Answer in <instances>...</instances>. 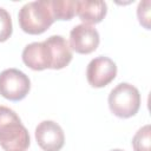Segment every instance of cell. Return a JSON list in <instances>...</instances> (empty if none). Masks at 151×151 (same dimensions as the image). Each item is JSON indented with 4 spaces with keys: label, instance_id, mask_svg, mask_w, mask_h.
Returning <instances> with one entry per match:
<instances>
[{
    "label": "cell",
    "instance_id": "cell-1",
    "mask_svg": "<svg viewBox=\"0 0 151 151\" xmlns=\"http://www.w3.org/2000/svg\"><path fill=\"white\" fill-rule=\"evenodd\" d=\"M31 144L27 129L9 107L0 105V146L5 151H26Z\"/></svg>",
    "mask_w": 151,
    "mask_h": 151
},
{
    "label": "cell",
    "instance_id": "cell-2",
    "mask_svg": "<svg viewBox=\"0 0 151 151\" xmlns=\"http://www.w3.org/2000/svg\"><path fill=\"white\" fill-rule=\"evenodd\" d=\"M51 0H39L25 4L18 14L20 28L28 34H41L54 22Z\"/></svg>",
    "mask_w": 151,
    "mask_h": 151
},
{
    "label": "cell",
    "instance_id": "cell-3",
    "mask_svg": "<svg viewBox=\"0 0 151 151\" xmlns=\"http://www.w3.org/2000/svg\"><path fill=\"white\" fill-rule=\"evenodd\" d=\"M110 111L119 118L133 117L140 107V93L138 88L129 83H120L109 94Z\"/></svg>",
    "mask_w": 151,
    "mask_h": 151
},
{
    "label": "cell",
    "instance_id": "cell-4",
    "mask_svg": "<svg viewBox=\"0 0 151 151\" xmlns=\"http://www.w3.org/2000/svg\"><path fill=\"white\" fill-rule=\"evenodd\" d=\"M29 78L18 68H7L0 73V94L12 101L22 100L29 92Z\"/></svg>",
    "mask_w": 151,
    "mask_h": 151
},
{
    "label": "cell",
    "instance_id": "cell-5",
    "mask_svg": "<svg viewBox=\"0 0 151 151\" xmlns=\"http://www.w3.org/2000/svg\"><path fill=\"white\" fill-rule=\"evenodd\" d=\"M117 76L116 63L107 57H97L92 59L86 68V78L92 87H104L109 85Z\"/></svg>",
    "mask_w": 151,
    "mask_h": 151
},
{
    "label": "cell",
    "instance_id": "cell-6",
    "mask_svg": "<svg viewBox=\"0 0 151 151\" xmlns=\"http://www.w3.org/2000/svg\"><path fill=\"white\" fill-rule=\"evenodd\" d=\"M35 140L44 151H60L65 143V134L60 125L53 120H42L35 127Z\"/></svg>",
    "mask_w": 151,
    "mask_h": 151
},
{
    "label": "cell",
    "instance_id": "cell-7",
    "mask_svg": "<svg viewBox=\"0 0 151 151\" xmlns=\"http://www.w3.org/2000/svg\"><path fill=\"white\" fill-rule=\"evenodd\" d=\"M100 38L98 31L86 24L74 26L70 32V47L79 54H88L97 50Z\"/></svg>",
    "mask_w": 151,
    "mask_h": 151
},
{
    "label": "cell",
    "instance_id": "cell-8",
    "mask_svg": "<svg viewBox=\"0 0 151 151\" xmlns=\"http://www.w3.org/2000/svg\"><path fill=\"white\" fill-rule=\"evenodd\" d=\"M47 51L52 70H61L66 67L72 60V50L66 39L61 35H51L44 40Z\"/></svg>",
    "mask_w": 151,
    "mask_h": 151
},
{
    "label": "cell",
    "instance_id": "cell-9",
    "mask_svg": "<svg viewBox=\"0 0 151 151\" xmlns=\"http://www.w3.org/2000/svg\"><path fill=\"white\" fill-rule=\"evenodd\" d=\"M107 13V5L105 1H90L77 0L76 14L83 21V24L92 25L100 22Z\"/></svg>",
    "mask_w": 151,
    "mask_h": 151
},
{
    "label": "cell",
    "instance_id": "cell-10",
    "mask_svg": "<svg viewBox=\"0 0 151 151\" xmlns=\"http://www.w3.org/2000/svg\"><path fill=\"white\" fill-rule=\"evenodd\" d=\"M21 57L24 64L34 71H42L50 68V59L45 41H35L28 44L24 48Z\"/></svg>",
    "mask_w": 151,
    "mask_h": 151
},
{
    "label": "cell",
    "instance_id": "cell-11",
    "mask_svg": "<svg viewBox=\"0 0 151 151\" xmlns=\"http://www.w3.org/2000/svg\"><path fill=\"white\" fill-rule=\"evenodd\" d=\"M77 0H52L51 8L55 20H71L76 15Z\"/></svg>",
    "mask_w": 151,
    "mask_h": 151
},
{
    "label": "cell",
    "instance_id": "cell-12",
    "mask_svg": "<svg viewBox=\"0 0 151 151\" xmlns=\"http://www.w3.org/2000/svg\"><path fill=\"white\" fill-rule=\"evenodd\" d=\"M134 151H151V126L149 124L140 127L132 138Z\"/></svg>",
    "mask_w": 151,
    "mask_h": 151
},
{
    "label": "cell",
    "instance_id": "cell-13",
    "mask_svg": "<svg viewBox=\"0 0 151 151\" xmlns=\"http://www.w3.org/2000/svg\"><path fill=\"white\" fill-rule=\"evenodd\" d=\"M13 32V26H12V19L9 13L0 7V42L6 41Z\"/></svg>",
    "mask_w": 151,
    "mask_h": 151
},
{
    "label": "cell",
    "instance_id": "cell-14",
    "mask_svg": "<svg viewBox=\"0 0 151 151\" xmlns=\"http://www.w3.org/2000/svg\"><path fill=\"white\" fill-rule=\"evenodd\" d=\"M150 0H144L140 1L137 7V17L139 24L146 29H150Z\"/></svg>",
    "mask_w": 151,
    "mask_h": 151
},
{
    "label": "cell",
    "instance_id": "cell-15",
    "mask_svg": "<svg viewBox=\"0 0 151 151\" xmlns=\"http://www.w3.org/2000/svg\"><path fill=\"white\" fill-rule=\"evenodd\" d=\"M111 151H124V150H120V149H113V150H111Z\"/></svg>",
    "mask_w": 151,
    "mask_h": 151
}]
</instances>
